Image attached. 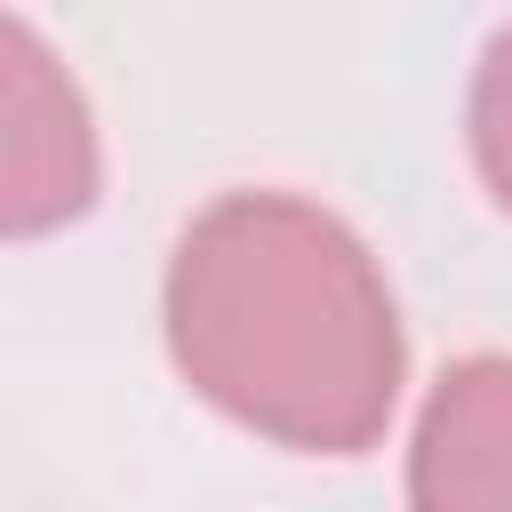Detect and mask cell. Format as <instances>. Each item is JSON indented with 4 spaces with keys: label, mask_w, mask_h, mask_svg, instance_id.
I'll return each instance as SVG.
<instances>
[{
    "label": "cell",
    "mask_w": 512,
    "mask_h": 512,
    "mask_svg": "<svg viewBox=\"0 0 512 512\" xmlns=\"http://www.w3.org/2000/svg\"><path fill=\"white\" fill-rule=\"evenodd\" d=\"M160 328L176 376L232 424L360 456L400 408V312L368 240L304 192H224L168 256Z\"/></svg>",
    "instance_id": "1"
},
{
    "label": "cell",
    "mask_w": 512,
    "mask_h": 512,
    "mask_svg": "<svg viewBox=\"0 0 512 512\" xmlns=\"http://www.w3.org/2000/svg\"><path fill=\"white\" fill-rule=\"evenodd\" d=\"M96 184L104 152L80 80L40 40V24L0 16V240H32L88 216Z\"/></svg>",
    "instance_id": "2"
},
{
    "label": "cell",
    "mask_w": 512,
    "mask_h": 512,
    "mask_svg": "<svg viewBox=\"0 0 512 512\" xmlns=\"http://www.w3.org/2000/svg\"><path fill=\"white\" fill-rule=\"evenodd\" d=\"M408 512H512V360H456L408 440Z\"/></svg>",
    "instance_id": "3"
},
{
    "label": "cell",
    "mask_w": 512,
    "mask_h": 512,
    "mask_svg": "<svg viewBox=\"0 0 512 512\" xmlns=\"http://www.w3.org/2000/svg\"><path fill=\"white\" fill-rule=\"evenodd\" d=\"M464 136H472V168L496 192V208L512 216V24L488 32L480 64H472V96H464Z\"/></svg>",
    "instance_id": "4"
}]
</instances>
